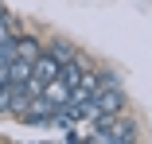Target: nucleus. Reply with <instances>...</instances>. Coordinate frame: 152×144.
Instances as JSON below:
<instances>
[{
  "mask_svg": "<svg viewBox=\"0 0 152 144\" xmlns=\"http://www.w3.org/2000/svg\"><path fill=\"white\" fill-rule=\"evenodd\" d=\"M12 51L20 55V59H35V55H39L43 47H39V43H35L31 35H20V39H12Z\"/></svg>",
  "mask_w": 152,
  "mask_h": 144,
  "instance_id": "7ed1b4c3",
  "label": "nucleus"
},
{
  "mask_svg": "<svg viewBox=\"0 0 152 144\" xmlns=\"http://www.w3.org/2000/svg\"><path fill=\"white\" fill-rule=\"evenodd\" d=\"M90 105H94V121H98V117H113V113L125 109V90H121L117 82L98 86V90L90 94Z\"/></svg>",
  "mask_w": 152,
  "mask_h": 144,
  "instance_id": "f257e3e1",
  "label": "nucleus"
},
{
  "mask_svg": "<svg viewBox=\"0 0 152 144\" xmlns=\"http://www.w3.org/2000/svg\"><path fill=\"white\" fill-rule=\"evenodd\" d=\"M8 97H12V86L0 82V117H8Z\"/></svg>",
  "mask_w": 152,
  "mask_h": 144,
  "instance_id": "39448f33",
  "label": "nucleus"
},
{
  "mask_svg": "<svg viewBox=\"0 0 152 144\" xmlns=\"http://www.w3.org/2000/svg\"><path fill=\"white\" fill-rule=\"evenodd\" d=\"M27 78H31V59H20V55H12L8 82H27Z\"/></svg>",
  "mask_w": 152,
  "mask_h": 144,
  "instance_id": "f03ea898",
  "label": "nucleus"
},
{
  "mask_svg": "<svg viewBox=\"0 0 152 144\" xmlns=\"http://www.w3.org/2000/svg\"><path fill=\"white\" fill-rule=\"evenodd\" d=\"M47 55H51V59H58V66H63L66 59H74V47H70L66 39H55V43L47 47Z\"/></svg>",
  "mask_w": 152,
  "mask_h": 144,
  "instance_id": "20e7f679",
  "label": "nucleus"
}]
</instances>
